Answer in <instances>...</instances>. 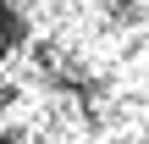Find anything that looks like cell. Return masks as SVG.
I'll list each match as a JSON object with an SVG mask.
<instances>
[{"instance_id": "obj_1", "label": "cell", "mask_w": 149, "mask_h": 144, "mask_svg": "<svg viewBox=\"0 0 149 144\" xmlns=\"http://www.w3.org/2000/svg\"><path fill=\"white\" fill-rule=\"evenodd\" d=\"M0 144H149V0H0Z\"/></svg>"}]
</instances>
